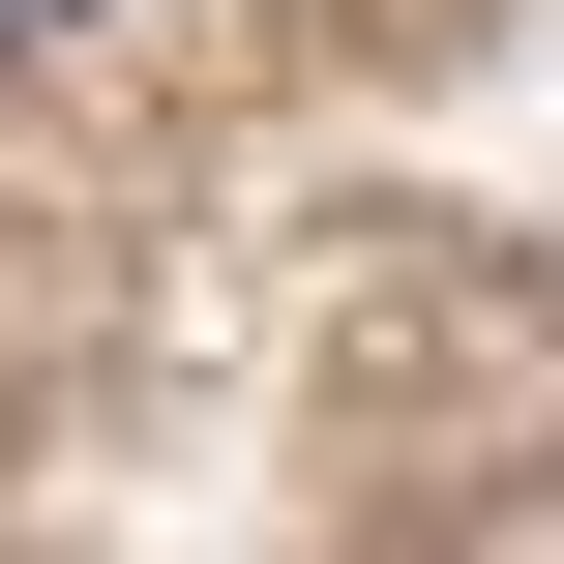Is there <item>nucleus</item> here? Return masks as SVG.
I'll use <instances>...</instances> for the list:
<instances>
[{"label":"nucleus","instance_id":"nucleus-1","mask_svg":"<svg viewBox=\"0 0 564 564\" xmlns=\"http://www.w3.org/2000/svg\"><path fill=\"white\" fill-rule=\"evenodd\" d=\"M0 30H59V0H0Z\"/></svg>","mask_w":564,"mask_h":564}]
</instances>
